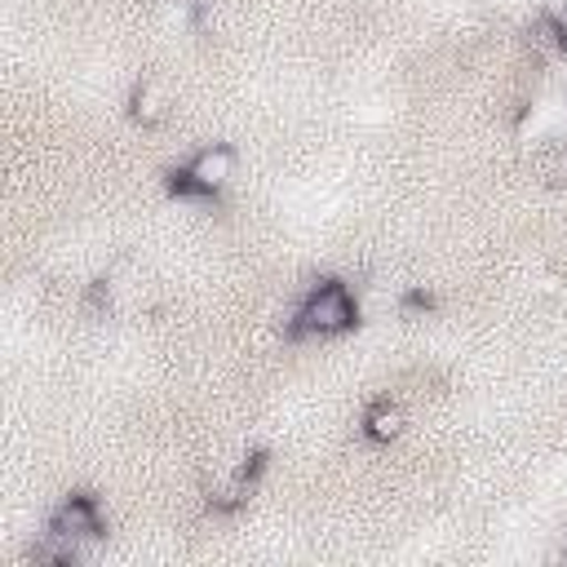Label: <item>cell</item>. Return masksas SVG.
I'll use <instances>...</instances> for the list:
<instances>
[{"instance_id": "5", "label": "cell", "mask_w": 567, "mask_h": 567, "mask_svg": "<svg viewBox=\"0 0 567 567\" xmlns=\"http://www.w3.org/2000/svg\"><path fill=\"white\" fill-rule=\"evenodd\" d=\"M363 434H368L372 443H390V439H399V434H403V408L390 403V399L368 403V412H363Z\"/></svg>"}, {"instance_id": "2", "label": "cell", "mask_w": 567, "mask_h": 567, "mask_svg": "<svg viewBox=\"0 0 567 567\" xmlns=\"http://www.w3.org/2000/svg\"><path fill=\"white\" fill-rule=\"evenodd\" d=\"M49 527H53V532L75 536L80 545H89V540H97V536H102V509H97V501H93V496L75 492V496H66V501L53 509Z\"/></svg>"}, {"instance_id": "1", "label": "cell", "mask_w": 567, "mask_h": 567, "mask_svg": "<svg viewBox=\"0 0 567 567\" xmlns=\"http://www.w3.org/2000/svg\"><path fill=\"white\" fill-rule=\"evenodd\" d=\"M346 328H354V297L337 279L315 284L288 323L292 337H328V332H346Z\"/></svg>"}, {"instance_id": "3", "label": "cell", "mask_w": 567, "mask_h": 567, "mask_svg": "<svg viewBox=\"0 0 567 567\" xmlns=\"http://www.w3.org/2000/svg\"><path fill=\"white\" fill-rule=\"evenodd\" d=\"M235 173V151L213 142L204 151H195V159L186 164V177H190V195H213L226 177Z\"/></svg>"}, {"instance_id": "6", "label": "cell", "mask_w": 567, "mask_h": 567, "mask_svg": "<svg viewBox=\"0 0 567 567\" xmlns=\"http://www.w3.org/2000/svg\"><path fill=\"white\" fill-rule=\"evenodd\" d=\"M80 554H84V545L75 540V536H66V532H44V540L31 549V558L35 563H44V567H71V563H80Z\"/></svg>"}, {"instance_id": "4", "label": "cell", "mask_w": 567, "mask_h": 567, "mask_svg": "<svg viewBox=\"0 0 567 567\" xmlns=\"http://www.w3.org/2000/svg\"><path fill=\"white\" fill-rule=\"evenodd\" d=\"M168 106H173V93H168V84H159L155 75H146V80H137L133 84V93H128V115L137 120V124H159L164 115H168Z\"/></svg>"}]
</instances>
